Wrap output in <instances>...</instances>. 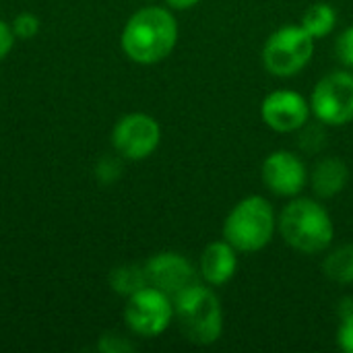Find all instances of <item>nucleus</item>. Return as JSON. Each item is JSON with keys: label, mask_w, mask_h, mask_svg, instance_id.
<instances>
[{"label": "nucleus", "mask_w": 353, "mask_h": 353, "mask_svg": "<svg viewBox=\"0 0 353 353\" xmlns=\"http://www.w3.org/2000/svg\"><path fill=\"white\" fill-rule=\"evenodd\" d=\"M314 54V37L300 27L277 29L263 48V64L275 77L298 74Z\"/></svg>", "instance_id": "39448f33"}, {"label": "nucleus", "mask_w": 353, "mask_h": 353, "mask_svg": "<svg viewBox=\"0 0 353 353\" xmlns=\"http://www.w3.org/2000/svg\"><path fill=\"white\" fill-rule=\"evenodd\" d=\"M325 275L337 283H353V244L333 250L325 259Z\"/></svg>", "instance_id": "dca6fc26"}, {"label": "nucleus", "mask_w": 353, "mask_h": 353, "mask_svg": "<svg viewBox=\"0 0 353 353\" xmlns=\"http://www.w3.org/2000/svg\"><path fill=\"white\" fill-rule=\"evenodd\" d=\"M350 180V170L343 159L339 157H327L321 163H316L312 172V186L314 192L323 199H331L339 194Z\"/></svg>", "instance_id": "ddd939ff"}, {"label": "nucleus", "mask_w": 353, "mask_h": 353, "mask_svg": "<svg viewBox=\"0 0 353 353\" xmlns=\"http://www.w3.org/2000/svg\"><path fill=\"white\" fill-rule=\"evenodd\" d=\"M236 248L228 242V240H219V242H211L203 254H201V275L207 283L211 285H223L228 283L238 269V256H236Z\"/></svg>", "instance_id": "f8f14e48"}, {"label": "nucleus", "mask_w": 353, "mask_h": 353, "mask_svg": "<svg viewBox=\"0 0 353 353\" xmlns=\"http://www.w3.org/2000/svg\"><path fill=\"white\" fill-rule=\"evenodd\" d=\"M174 319V302L161 290L147 285L132 296L124 306V321L134 335L157 337L161 335Z\"/></svg>", "instance_id": "423d86ee"}, {"label": "nucleus", "mask_w": 353, "mask_h": 353, "mask_svg": "<svg viewBox=\"0 0 353 353\" xmlns=\"http://www.w3.org/2000/svg\"><path fill=\"white\" fill-rule=\"evenodd\" d=\"M120 172H122V168H120L118 159H112V157L99 159V163H97V168H95V176H97L101 182H105V184L118 180V178H120Z\"/></svg>", "instance_id": "aec40b11"}, {"label": "nucleus", "mask_w": 353, "mask_h": 353, "mask_svg": "<svg viewBox=\"0 0 353 353\" xmlns=\"http://www.w3.org/2000/svg\"><path fill=\"white\" fill-rule=\"evenodd\" d=\"M145 273L149 285L161 290L170 298H176L186 288L199 283L194 267L178 252H159L151 256L145 265Z\"/></svg>", "instance_id": "1a4fd4ad"}, {"label": "nucleus", "mask_w": 353, "mask_h": 353, "mask_svg": "<svg viewBox=\"0 0 353 353\" xmlns=\"http://www.w3.org/2000/svg\"><path fill=\"white\" fill-rule=\"evenodd\" d=\"M174 302V316L178 319L180 331L184 337L196 345H211L223 333V310L217 296L201 285L194 283L180 292Z\"/></svg>", "instance_id": "7ed1b4c3"}, {"label": "nucleus", "mask_w": 353, "mask_h": 353, "mask_svg": "<svg viewBox=\"0 0 353 353\" xmlns=\"http://www.w3.org/2000/svg\"><path fill=\"white\" fill-rule=\"evenodd\" d=\"M14 31H12V27L6 23V21H2L0 19V62L10 54V50L14 48Z\"/></svg>", "instance_id": "4be33fe9"}, {"label": "nucleus", "mask_w": 353, "mask_h": 353, "mask_svg": "<svg viewBox=\"0 0 353 353\" xmlns=\"http://www.w3.org/2000/svg\"><path fill=\"white\" fill-rule=\"evenodd\" d=\"M279 232L283 240L304 254H316L331 246L335 228L325 211L312 199L292 201L279 217Z\"/></svg>", "instance_id": "f03ea898"}, {"label": "nucleus", "mask_w": 353, "mask_h": 353, "mask_svg": "<svg viewBox=\"0 0 353 353\" xmlns=\"http://www.w3.org/2000/svg\"><path fill=\"white\" fill-rule=\"evenodd\" d=\"M337 341H339V347L343 352L353 353V308L343 312V321H341V327L337 333Z\"/></svg>", "instance_id": "6ab92c4d"}, {"label": "nucleus", "mask_w": 353, "mask_h": 353, "mask_svg": "<svg viewBox=\"0 0 353 353\" xmlns=\"http://www.w3.org/2000/svg\"><path fill=\"white\" fill-rule=\"evenodd\" d=\"M304 161L290 151H275L263 161V182L279 196H296L306 184Z\"/></svg>", "instance_id": "9b49d317"}, {"label": "nucleus", "mask_w": 353, "mask_h": 353, "mask_svg": "<svg viewBox=\"0 0 353 353\" xmlns=\"http://www.w3.org/2000/svg\"><path fill=\"white\" fill-rule=\"evenodd\" d=\"M310 110L329 126H343L353 120V74L329 72L323 77L310 97Z\"/></svg>", "instance_id": "0eeeda50"}, {"label": "nucleus", "mask_w": 353, "mask_h": 353, "mask_svg": "<svg viewBox=\"0 0 353 353\" xmlns=\"http://www.w3.org/2000/svg\"><path fill=\"white\" fill-rule=\"evenodd\" d=\"M335 23H337V12L331 4L327 2H319V4H312L304 17H302V27L316 39V37H325L329 35L333 29H335Z\"/></svg>", "instance_id": "2eb2a0df"}, {"label": "nucleus", "mask_w": 353, "mask_h": 353, "mask_svg": "<svg viewBox=\"0 0 353 353\" xmlns=\"http://www.w3.org/2000/svg\"><path fill=\"white\" fill-rule=\"evenodd\" d=\"M261 116L265 124L277 132H294L306 126L310 116V103L304 99V95L281 89L273 91L263 99Z\"/></svg>", "instance_id": "9d476101"}, {"label": "nucleus", "mask_w": 353, "mask_h": 353, "mask_svg": "<svg viewBox=\"0 0 353 353\" xmlns=\"http://www.w3.org/2000/svg\"><path fill=\"white\" fill-rule=\"evenodd\" d=\"M178 41V23L168 8L145 6L122 29V50L137 64H157L172 54Z\"/></svg>", "instance_id": "f257e3e1"}, {"label": "nucleus", "mask_w": 353, "mask_h": 353, "mask_svg": "<svg viewBox=\"0 0 353 353\" xmlns=\"http://www.w3.org/2000/svg\"><path fill=\"white\" fill-rule=\"evenodd\" d=\"M99 352L103 353H124V352H132L134 345L130 341H126L122 335H116V333H108L101 337V341L97 343Z\"/></svg>", "instance_id": "a211bd4d"}, {"label": "nucleus", "mask_w": 353, "mask_h": 353, "mask_svg": "<svg viewBox=\"0 0 353 353\" xmlns=\"http://www.w3.org/2000/svg\"><path fill=\"white\" fill-rule=\"evenodd\" d=\"M159 141H161V128L157 120L143 112H132L122 116L112 130L114 149L130 161L147 159L159 147Z\"/></svg>", "instance_id": "6e6552de"}, {"label": "nucleus", "mask_w": 353, "mask_h": 353, "mask_svg": "<svg viewBox=\"0 0 353 353\" xmlns=\"http://www.w3.org/2000/svg\"><path fill=\"white\" fill-rule=\"evenodd\" d=\"M275 232V213L267 199L248 196L240 201L223 223V238L238 252L263 250Z\"/></svg>", "instance_id": "20e7f679"}, {"label": "nucleus", "mask_w": 353, "mask_h": 353, "mask_svg": "<svg viewBox=\"0 0 353 353\" xmlns=\"http://www.w3.org/2000/svg\"><path fill=\"white\" fill-rule=\"evenodd\" d=\"M337 54L353 70V27L345 29L341 37L337 39Z\"/></svg>", "instance_id": "412c9836"}, {"label": "nucleus", "mask_w": 353, "mask_h": 353, "mask_svg": "<svg viewBox=\"0 0 353 353\" xmlns=\"http://www.w3.org/2000/svg\"><path fill=\"white\" fill-rule=\"evenodd\" d=\"M110 285H112V290L116 294L128 298L134 292L147 288L149 285V279H147L145 267H139V265H122V267L112 269V273H110Z\"/></svg>", "instance_id": "4468645a"}, {"label": "nucleus", "mask_w": 353, "mask_h": 353, "mask_svg": "<svg viewBox=\"0 0 353 353\" xmlns=\"http://www.w3.org/2000/svg\"><path fill=\"white\" fill-rule=\"evenodd\" d=\"M10 27H12V31H14V35H17L19 39H31V37H35V35L39 33L41 21H39L37 14L25 10V12H19V14L12 19Z\"/></svg>", "instance_id": "f3484780"}, {"label": "nucleus", "mask_w": 353, "mask_h": 353, "mask_svg": "<svg viewBox=\"0 0 353 353\" xmlns=\"http://www.w3.org/2000/svg\"><path fill=\"white\" fill-rule=\"evenodd\" d=\"M201 0H168V4L172 6V8H178V10H186V8H192V6H196Z\"/></svg>", "instance_id": "5701e85b"}]
</instances>
